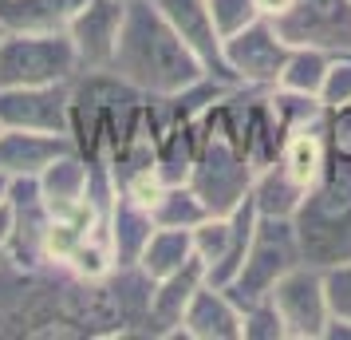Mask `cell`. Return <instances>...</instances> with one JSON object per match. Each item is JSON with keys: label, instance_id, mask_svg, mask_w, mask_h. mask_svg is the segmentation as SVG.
<instances>
[{"label": "cell", "instance_id": "cell-1", "mask_svg": "<svg viewBox=\"0 0 351 340\" xmlns=\"http://www.w3.org/2000/svg\"><path fill=\"white\" fill-rule=\"evenodd\" d=\"M111 71L146 99H166L206 76V64L190 52V44L170 28L154 0L127 4L123 36L114 48Z\"/></svg>", "mask_w": 351, "mask_h": 340}, {"label": "cell", "instance_id": "cell-2", "mask_svg": "<svg viewBox=\"0 0 351 340\" xmlns=\"http://www.w3.org/2000/svg\"><path fill=\"white\" fill-rule=\"evenodd\" d=\"M304 261L332 269L351 261V162H332L292 214Z\"/></svg>", "mask_w": 351, "mask_h": 340}, {"label": "cell", "instance_id": "cell-3", "mask_svg": "<svg viewBox=\"0 0 351 340\" xmlns=\"http://www.w3.org/2000/svg\"><path fill=\"white\" fill-rule=\"evenodd\" d=\"M83 64L67 32H4L0 40V87L75 83Z\"/></svg>", "mask_w": 351, "mask_h": 340}, {"label": "cell", "instance_id": "cell-4", "mask_svg": "<svg viewBox=\"0 0 351 340\" xmlns=\"http://www.w3.org/2000/svg\"><path fill=\"white\" fill-rule=\"evenodd\" d=\"M300 261H304V253H300V238H296L292 218H265V214H261L256 234H253V242H249V253H245L237 277H233L225 289L233 293L237 305L261 301V297H269V293L276 289V281H280L288 269H296Z\"/></svg>", "mask_w": 351, "mask_h": 340}, {"label": "cell", "instance_id": "cell-5", "mask_svg": "<svg viewBox=\"0 0 351 340\" xmlns=\"http://www.w3.org/2000/svg\"><path fill=\"white\" fill-rule=\"evenodd\" d=\"M292 44L276 32L272 20H253L249 28L225 36V76L233 87H249V91H272L280 83L285 60Z\"/></svg>", "mask_w": 351, "mask_h": 340}, {"label": "cell", "instance_id": "cell-6", "mask_svg": "<svg viewBox=\"0 0 351 340\" xmlns=\"http://www.w3.org/2000/svg\"><path fill=\"white\" fill-rule=\"evenodd\" d=\"M269 297L285 321L288 340H324L328 321H332V301H328V277L319 265L300 261L276 281Z\"/></svg>", "mask_w": 351, "mask_h": 340}, {"label": "cell", "instance_id": "cell-7", "mask_svg": "<svg viewBox=\"0 0 351 340\" xmlns=\"http://www.w3.org/2000/svg\"><path fill=\"white\" fill-rule=\"evenodd\" d=\"M272 24L292 48L351 52V0H288Z\"/></svg>", "mask_w": 351, "mask_h": 340}, {"label": "cell", "instance_id": "cell-8", "mask_svg": "<svg viewBox=\"0 0 351 340\" xmlns=\"http://www.w3.org/2000/svg\"><path fill=\"white\" fill-rule=\"evenodd\" d=\"M272 166H276L296 190H304V198H308V190H312V186L328 174V166H332V150H328V107H319V111L304 115L296 123H288L280 155H276Z\"/></svg>", "mask_w": 351, "mask_h": 340}, {"label": "cell", "instance_id": "cell-9", "mask_svg": "<svg viewBox=\"0 0 351 340\" xmlns=\"http://www.w3.org/2000/svg\"><path fill=\"white\" fill-rule=\"evenodd\" d=\"M0 123L20 131L67 135V127H71V83L0 87Z\"/></svg>", "mask_w": 351, "mask_h": 340}, {"label": "cell", "instance_id": "cell-10", "mask_svg": "<svg viewBox=\"0 0 351 340\" xmlns=\"http://www.w3.org/2000/svg\"><path fill=\"white\" fill-rule=\"evenodd\" d=\"M123 20H127V0H83V8L67 28V40L80 56L83 71H111Z\"/></svg>", "mask_w": 351, "mask_h": 340}, {"label": "cell", "instance_id": "cell-11", "mask_svg": "<svg viewBox=\"0 0 351 340\" xmlns=\"http://www.w3.org/2000/svg\"><path fill=\"white\" fill-rule=\"evenodd\" d=\"M154 4H158L162 16L170 20V28L190 44L193 56L206 64V71H213L217 80L229 83V76H225V40L213 24L209 0H154Z\"/></svg>", "mask_w": 351, "mask_h": 340}, {"label": "cell", "instance_id": "cell-12", "mask_svg": "<svg viewBox=\"0 0 351 340\" xmlns=\"http://www.w3.org/2000/svg\"><path fill=\"white\" fill-rule=\"evenodd\" d=\"M178 337L186 340H241V305L225 285L206 281L182 313Z\"/></svg>", "mask_w": 351, "mask_h": 340}, {"label": "cell", "instance_id": "cell-13", "mask_svg": "<svg viewBox=\"0 0 351 340\" xmlns=\"http://www.w3.org/2000/svg\"><path fill=\"white\" fill-rule=\"evenodd\" d=\"M71 135H48V131H0V174L8 179H40L51 162L71 150Z\"/></svg>", "mask_w": 351, "mask_h": 340}, {"label": "cell", "instance_id": "cell-14", "mask_svg": "<svg viewBox=\"0 0 351 340\" xmlns=\"http://www.w3.org/2000/svg\"><path fill=\"white\" fill-rule=\"evenodd\" d=\"M209 281L206 265L193 258L186 261L182 269L166 273L154 281V293H150V337H178V324H182V313L193 301V293Z\"/></svg>", "mask_w": 351, "mask_h": 340}, {"label": "cell", "instance_id": "cell-15", "mask_svg": "<svg viewBox=\"0 0 351 340\" xmlns=\"http://www.w3.org/2000/svg\"><path fill=\"white\" fill-rule=\"evenodd\" d=\"M154 229H158V222H154L150 206H143L127 194L114 198L111 214H107V242H111L114 265H138Z\"/></svg>", "mask_w": 351, "mask_h": 340}, {"label": "cell", "instance_id": "cell-16", "mask_svg": "<svg viewBox=\"0 0 351 340\" xmlns=\"http://www.w3.org/2000/svg\"><path fill=\"white\" fill-rule=\"evenodd\" d=\"M83 0H0L4 32H67Z\"/></svg>", "mask_w": 351, "mask_h": 340}, {"label": "cell", "instance_id": "cell-17", "mask_svg": "<svg viewBox=\"0 0 351 340\" xmlns=\"http://www.w3.org/2000/svg\"><path fill=\"white\" fill-rule=\"evenodd\" d=\"M91 170H95V162L87 159L83 150L71 146L67 155H60V159L40 174L44 202H48V206H67V202L87 198V190H91Z\"/></svg>", "mask_w": 351, "mask_h": 340}, {"label": "cell", "instance_id": "cell-18", "mask_svg": "<svg viewBox=\"0 0 351 340\" xmlns=\"http://www.w3.org/2000/svg\"><path fill=\"white\" fill-rule=\"evenodd\" d=\"M193 258H197V253H193V234H190V229L158 226L154 234H150V242H146L138 265H143L146 273L158 281V277L182 269V265H186V261H193Z\"/></svg>", "mask_w": 351, "mask_h": 340}, {"label": "cell", "instance_id": "cell-19", "mask_svg": "<svg viewBox=\"0 0 351 340\" xmlns=\"http://www.w3.org/2000/svg\"><path fill=\"white\" fill-rule=\"evenodd\" d=\"M150 214H154V222H158V226L193 229V226H202V222L209 218V206L202 202V194L193 190L190 182H166V186H162V194L154 198Z\"/></svg>", "mask_w": 351, "mask_h": 340}, {"label": "cell", "instance_id": "cell-20", "mask_svg": "<svg viewBox=\"0 0 351 340\" xmlns=\"http://www.w3.org/2000/svg\"><path fill=\"white\" fill-rule=\"evenodd\" d=\"M328 67H332V52H324V48H292L276 87L296 91V95H316L319 99V87H324Z\"/></svg>", "mask_w": 351, "mask_h": 340}, {"label": "cell", "instance_id": "cell-21", "mask_svg": "<svg viewBox=\"0 0 351 340\" xmlns=\"http://www.w3.org/2000/svg\"><path fill=\"white\" fill-rule=\"evenodd\" d=\"M241 340H288L285 321H280V313L272 305V297L241 305Z\"/></svg>", "mask_w": 351, "mask_h": 340}, {"label": "cell", "instance_id": "cell-22", "mask_svg": "<svg viewBox=\"0 0 351 340\" xmlns=\"http://www.w3.org/2000/svg\"><path fill=\"white\" fill-rule=\"evenodd\" d=\"M209 12H213V24L225 40V36L249 28L253 20H261V4L256 0H209Z\"/></svg>", "mask_w": 351, "mask_h": 340}, {"label": "cell", "instance_id": "cell-23", "mask_svg": "<svg viewBox=\"0 0 351 340\" xmlns=\"http://www.w3.org/2000/svg\"><path fill=\"white\" fill-rule=\"evenodd\" d=\"M319 103L324 107H343V103H351V52L332 56V67H328L324 87H319Z\"/></svg>", "mask_w": 351, "mask_h": 340}, {"label": "cell", "instance_id": "cell-24", "mask_svg": "<svg viewBox=\"0 0 351 340\" xmlns=\"http://www.w3.org/2000/svg\"><path fill=\"white\" fill-rule=\"evenodd\" d=\"M328 150L332 162H351V103L328 107Z\"/></svg>", "mask_w": 351, "mask_h": 340}, {"label": "cell", "instance_id": "cell-25", "mask_svg": "<svg viewBox=\"0 0 351 340\" xmlns=\"http://www.w3.org/2000/svg\"><path fill=\"white\" fill-rule=\"evenodd\" d=\"M328 277V301H332V317H351V261L324 269Z\"/></svg>", "mask_w": 351, "mask_h": 340}, {"label": "cell", "instance_id": "cell-26", "mask_svg": "<svg viewBox=\"0 0 351 340\" xmlns=\"http://www.w3.org/2000/svg\"><path fill=\"white\" fill-rule=\"evenodd\" d=\"M12 234H16V210H12V202H0V258L8 253Z\"/></svg>", "mask_w": 351, "mask_h": 340}, {"label": "cell", "instance_id": "cell-27", "mask_svg": "<svg viewBox=\"0 0 351 340\" xmlns=\"http://www.w3.org/2000/svg\"><path fill=\"white\" fill-rule=\"evenodd\" d=\"M324 340H351V317H332Z\"/></svg>", "mask_w": 351, "mask_h": 340}, {"label": "cell", "instance_id": "cell-28", "mask_svg": "<svg viewBox=\"0 0 351 340\" xmlns=\"http://www.w3.org/2000/svg\"><path fill=\"white\" fill-rule=\"evenodd\" d=\"M8 182H12L8 174H0V202H8Z\"/></svg>", "mask_w": 351, "mask_h": 340}, {"label": "cell", "instance_id": "cell-29", "mask_svg": "<svg viewBox=\"0 0 351 340\" xmlns=\"http://www.w3.org/2000/svg\"><path fill=\"white\" fill-rule=\"evenodd\" d=\"M0 40H4V28H0Z\"/></svg>", "mask_w": 351, "mask_h": 340}, {"label": "cell", "instance_id": "cell-30", "mask_svg": "<svg viewBox=\"0 0 351 340\" xmlns=\"http://www.w3.org/2000/svg\"><path fill=\"white\" fill-rule=\"evenodd\" d=\"M0 131H4V123H0Z\"/></svg>", "mask_w": 351, "mask_h": 340}, {"label": "cell", "instance_id": "cell-31", "mask_svg": "<svg viewBox=\"0 0 351 340\" xmlns=\"http://www.w3.org/2000/svg\"><path fill=\"white\" fill-rule=\"evenodd\" d=\"M127 4H134V0H127Z\"/></svg>", "mask_w": 351, "mask_h": 340}]
</instances>
